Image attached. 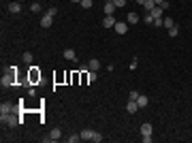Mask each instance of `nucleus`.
Segmentation results:
<instances>
[{
  "instance_id": "nucleus-30",
  "label": "nucleus",
  "mask_w": 192,
  "mask_h": 143,
  "mask_svg": "<svg viewBox=\"0 0 192 143\" xmlns=\"http://www.w3.org/2000/svg\"><path fill=\"white\" fill-rule=\"evenodd\" d=\"M113 4H115V7H124V4H126V0H113Z\"/></svg>"
},
{
  "instance_id": "nucleus-6",
  "label": "nucleus",
  "mask_w": 192,
  "mask_h": 143,
  "mask_svg": "<svg viewBox=\"0 0 192 143\" xmlns=\"http://www.w3.org/2000/svg\"><path fill=\"white\" fill-rule=\"evenodd\" d=\"M115 9H118V7L113 4V0H105V15H113Z\"/></svg>"
},
{
  "instance_id": "nucleus-16",
  "label": "nucleus",
  "mask_w": 192,
  "mask_h": 143,
  "mask_svg": "<svg viewBox=\"0 0 192 143\" xmlns=\"http://www.w3.org/2000/svg\"><path fill=\"white\" fill-rule=\"evenodd\" d=\"M49 137H51V141H58V139L62 137V130L60 128H53V130L49 132Z\"/></svg>"
},
{
  "instance_id": "nucleus-25",
  "label": "nucleus",
  "mask_w": 192,
  "mask_h": 143,
  "mask_svg": "<svg viewBox=\"0 0 192 143\" xmlns=\"http://www.w3.org/2000/svg\"><path fill=\"white\" fill-rule=\"evenodd\" d=\"M79 139H81V135H71V137H68V143H77Z\"/></svg>"
},
{
  "instance_id": "nucleus-12",
  "label": "nucleus",
  "mask_w": 192,
  "mask_h": 143,
  "mask_svg": "<svg viewBox=\"0 0 192 143\" xmlns=\"http://www.w3.org/2000/svg\"><path fill=\"white\" fill-rule=\"evenodd\" d=\"M137 109H139L137 100H128V105H126V111H128V113H137Z\"/></svg>"
},
{
  "instance_id": "nucleus-1",
  "label": "nucleus",
  "mask_w": 192,
  "mask_h": 143,
  "mask_svg": "<svg viewBox=\"0 0 192 143\" xmlns=\"http://www.w3.org/2000/svg\"><path fill=\"white\" fill-rule=\"evenodd\" d=\"M15 77H17V66H9V73L2 75L0 85H2V88H13V85H15Z\"/></svg>"
},
{
  "instance_id": "nucleus-9",
  "label": "nucleus",
  "mask_w": 192,
  "mask_h": 143,
  "mask_svg": "<svg viewBox=\"0 0 192 143\" xmlns=\"http://www.w3.org/2000/svg\"><path fill=\"white\" fill-rule=\"evenodd\" d=\"M137 105H139L141 109H143V107H147V105H149V98H147L145 94H139V98H137Z\"/></svg>"
},
{
  "instance_id": "nucleus-31",
  "label": "nucleus",
  "mask_w": 192,
  "mask_h": 143,
  "mask_svg": "<svg viewBox=\"0 0 192 143\" xmlns=\"http://www.w3.org/2000/svg\"><path fill=\"white\" fill-rule=\"evenodd\" d=\"M154 2H156V7H160V4H162L164 0H154Z\"/></svg>"
},
{
  "instance_id": "nucleus-5",
  "label": "nucleus",
  "mask_w": 192,
  "mask_h": 143,
  "mask_svg": "<svg viewBox=\"0 0 192 143\" xmlns=\"http://www.w3.org/2000/svg\"><path fill=\"white\" fill-rule=\"evenodd\" d=\"M51 24H53V15H49V13H45V15L41 17V26H43V28H49Z\"/></svg>"
},
{
  "instance_id": "nucleus-10",
  "label": "nucleus",
  "mask_w": 192,
  "mask_h": 143,
  "mask_svg": "<svg viewBox=\"0 0 192 143\" xmlns=\"http://www.w3.org/2000/svg\"><path fill=\"white\" fill-rule=\"evenodd\" d=\"M141 7L145 9V13H149L154 7H156V2H154V0H143V2H141Z\"/></svg>"
},
{
  "instance_id": "nucleus-7",
  "label": "nucleus",
  "mask_w": 192,
  "mask_h": 143,
  "mask_svg": "<svg viewBox=\"0 0 192 143\" xmlns=\"http://www.w3.org/2000/svg\"><path fill=\"white\" fill-rule=\"evenodd\" d=\"M141 135H143V137H152V124H149V122L141 124Z\"/></svg>"
},
{
  "instance_id": "nucleus-27",
  "label": "nucleus",
  "mask_w": 192,
  "mask_h": 143,
  "mask_svg": "<svg viewBox=\"0 0 192 143\" xmlns=\"http://www.w3.org/2000/svg\"><path fill=\"white\" fill-rule=\"evenodd\" d=\"M143 22H145V24H154V17H152V15H149V13H145Z\"/></svg>"
},
{
  "instance_id": "nucleus-4",
  "label": "nucleus",
  "mask_w": 192,
  "mask_h": 143,
  "mask_svg": "<svg viewBox=\"0 0 192 143\" xmlns=\"http://www.w3.org/2000/svg\"><path fill=\"white\" fill-rule=\"evenodd\" d=\"M115 32L118 34H126V30H128V22H115Z\"/></svg>"
},
{
  "instance_id": "nucleus-20",
  "label": "nucleus",
  "mask_w": 192,
  "mask_h": 143,
  "mask_svg": "<svg viewBox=\"0 0 192 143\" xmlns=\"http://www.w3.org/2000/svg\"><path fill=\"white\" fill-rule=\"evenodd\" d=\"M32 60H34V56H32L30 51H26V54H24V62H26V64H32Z\"/></svg>"
},
{
  "instance_id": "nucleus-2",
  "label": "nucleus",
  "mask_w": 192,
  "mask_h": 143,
  "mask_svg": "<svg viewBox=\"0 0 192 143\" xmlns=\"http://www.w3.org/2000/svg\"><path fill=\"white\" fill-rule=\"evenodd\" d=\"M19 122H22V118H15L13 113H2V126H7V128L17 126Z\"/></svg>"
},
{
  "instance_id": "nucleus-11",
  "label": "nucleus",
  "mask_w": 192,
  "mask_h": 143,
  "mask_svg": "<svg viewBox=\"0 0 192 143\" xmlns=\"http://www.w3.org/2000/svg\"><path fill=\"white\" fill-rule=\"evenodd\" d=\"M162 11H164V9H162V7H154V9H152V11H149V15H152V17H154V19H158V17H162Z\"/></svg>"
},
{
  "instance_id": "nucleus-29",
  "label": "nucleus",
  "mask_w": 192,
  "mask_h": 143,
  "mask_svg": "<svg viewBox=\"0 0 192 143\" xmlns=\"http://www.w3.org/2000/svg\"><path fill=\"white\" fill-rule=\"evenodd\" d=\"M162 24H164V19H162V17H158V19H154V26H158V28H160Z\"/></svg>"
},
{
  "instance_id": "nucleus-22",
  "label": "nucleus",
  "mask_w": 192,
  "mask_h": 143,
  "mask_svg": "<svg viewBox=\"0 0 192 143\" xmlns=\"http://www.w3.org/2000/svg\"><path fill=\"white\" fill-rule=\"evenodd\" d=\"M30 11H32V13H38V11H41V4H38V2H32V4H30Z\"/></svg>"
},
{
  "instance_id": "nucleus-15",
  "label": "nucleus",
  "mask_w": 192,
  "mask_h": 143,
  "mask_svg": "<svg viewBox=\"0 0 192 143\" xmlns=\"http://www.w3.org/2000/svg\"><path fill=\"white\" fill-rule=\"evenodd\" d=\"M9 13H22V4L19 2H11L9 4Z\"/></svg>"
},
{
  "instance_id": "nucleus-24",
  "label": "nucleus",
  "mask_w": 192,
  "mask_h": 143,
  "mask_svg": "<svg viewBox=\"0 0 192 143\" xmlns=\"http://www.w3.org/2000/svg\"><path fill=\"white\" fill-rule=\"evenodd\" d=\"M164 28H173V26H175V22H173V19H171V17H167V19H164Z\"/></svg>"
},
{
  "instance_id": "nucleus-18",
  "label": "nucleus",
  "mask_w": 192,
  "mask_h": 143,
  "mask_svg": "<svg viewBox=\"0 0 192 143\" xmlns=\"http://www.w3.org/2000/svg\"><path fill=\"white\" fill-rule=\"evenodd\" d=\"M92 141H94V143H100V141H103V135H100L98 130H92Z\"/></svg>"
},
{
  "instance_id": "nucleus-17",
  "label": "nucleus",
  "mask_w": 192,
  "mask_h": 143,
  "mask_svg": "<svg viewBox=\"0 0 192 143\" xmlns=\"http://www.w3.org/2000/svg\"><path fill=\"white\" fill-rule=\"evenodd\" d=\"M79 135H81V139H83V141H92V130H90V128H85V130H81Z\"/></svg>"
},
{
  "instance_id": "nucleus-23",
  "label": "nucleus",
  "mask_w": 192,
  "mask_h": 143,
  "mask_svg": "<svg viewBox=\"0 0 192 143\" xmlns=\"http://www.w3.org/2000/svg\"><path fill=\"white\" fill-rule=\"evenodd\" d=\"M88 79H90V84L96 81V71H90V69H88Z\"/></svg>"
},
{
  "instance_id": "nucleus-14",
  "label": "nucleus",
  "mask_w": 192,
  "mask_h": 143,
  "mask_svg": "<svg viewBox=\"0 0 192 143\" xmlns=\"http://www.w3.org/2000/svg\"><path fill=\"white\" fill-rule=\"evenodd\" d=\"M88 69H90V71H98V69H100V60L92 58V60H90V64H88Z\"/></svg>"
},
{
  "instance_id": "nucleus-21",
  "label": "nucleus",
  "mask_w": 192,
  "mask_h": 143,
  "mask_svg": "<svg viewBox=\"0 0 192 143\" xmlns=\"http://www.w3.org/2000/svg\"><path fill=\"white\" fill-rule=\"evenodd\" d=\"M179 34V28H177V26H173V28H169V36H173V38H175V36Z\"/></svg>"
},
{
  "instance_id": "nucleus-13",
  "label": "nucleus",
  "mask_w": 192,
  "mask_h": 143,
  "mask_svg": "<svg viewBox=\"0 0 192 143\" xmlns=\"http://www.w3.org/2000/svg\"><path fill=\"white\" fill-rule=\"evenodd\" d=\"M126 22H128V26L137 24V22H139V15H137V13H128V15H126Z\"/></svg>"
},
{
  "instance_id": "nucleus-28",
  "label": "nucleus",
  "mask_w": 192,
  "mask_h": 143,
  "mask_svg": "<svg viewBox=\"0 0 192 143\" xmlns=\"http://www.w3.org/2000/svg\"><path fill=\"white\" fill-rule=\"evenodd\" d=\"M79 4H81V7H83V9H90V7H92V0H81V2H79Z\"/></svg>"
},
{
  "instance_id": "nucleus-26",
  "label": "nucleus",
  "mask_w": 192,
  "mask_h": 143,
  "mask_svg": "<svg viewBox=\"0 0 192 143\" xmlns=\"http://www.w3.org/2000/svg\"><path fill=\"white\" fill-rule=\"evenodd\" d=\"M137 98H139V92H137V90H132L130 94H128V100H137Z\"/></svg>"
},
{
  "instance_id": "nucleus-19",
  "label": "nucleus",
  "mask_w": 192,
  "mask_h": 143,
  "mask_svg": "<svg viewBox=\"0 0 192 143\" xmlns=\"http://www.w3.org/2000/svg\"><path fill=\"white\" fill-rule=\"evenodd\" d=\"M64 58L66 60H75V51H73V49H64Z\"/></svg>"
},
{
  "instance_id": "nucleus-8",
  "label": "nucleus",
  "mask_w": 192,
  "mask_h": 143,
  "mask_svg": "<svg viewBox=\"0 0 192 143\" xmlns=\"http://www.w3.org/2000/svg\"><path fill=\"white\" fill-rule=\"evenodd\" d=\"M115 22H118V19H115L113 15H107V17L103 19V26H105V28H113V26H115Z\"/></svg>"
},
{
  "instance_id": "nucleus-3",
  "label": "nucleus",
  "mask_w": 192,
  "mask_h": 143,
  "mask_svg": "<svg viewBox=\"0 0 192 143\" xmlns=\"http://www.w3.org/2000/svg\"><path fill=\"white\" fill-rule=\"evenodd\" d=\"M38 81H41L38 66H30V71H28V84H38Z\"/></svg>"
},
{
  "instance_id": "nucleus-32",
  "label": "nucleus",
  "mask_w": 192,
  "mask_h": 143,
  "mask_svg": "<svg viewBox=\"0 0 192 143\" xmlns=\"http://www.w3.org/2000/svg\"><path fill=\"white\" fill-rule=\"evenodd\" d=\"M71 2H81V0H71Z\"/></svg>"
}]
</instances>
